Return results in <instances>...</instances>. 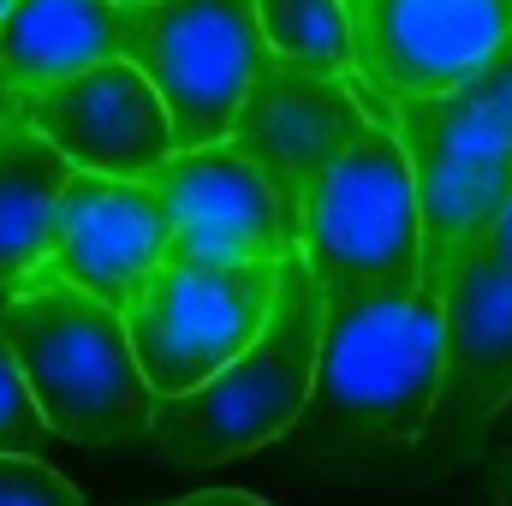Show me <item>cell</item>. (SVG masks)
Masks as SVG:
<instances>
[{"label":"cell","instance_id":"1","mask_svg":"<svg viewBox=\"0 0 512 506\" xmlns=\"http://www.w3.org/2000/svg\"><path fill=\"white\" fill-rule=\"evenodd\" d=\"M322 322H328V292L316 286L304 256L292 251L280 262L274 310H268V322H262V334L251 346L215 381H203L179 399H155L149 429H143L155 459L203 471V465L245 459L256 447L280 441L310 411Z\"/></svg>","mask_w":512,"mask_h":506},{"label":"cell","instance_id":"2","mask_svg":"<svg viewBox=\"0 0 512 506\" xmlns=\"http://www.w3.org/2000/svg\"><path fill=\"white\" fill-rule=\"evenodd\" d=\"M441 286L334 298L322 322L310 417L352 441H423L441 399Z\"/></svg>","mask_w":512,"mask_h":506},{"label":"cell","instance_id":"3","mask_svg":"<svg viewBox=\"0 0 512 506\" xmlns=\"http://www.w3.org/2000/svg\"><path fill=\"white\" fill-rule=\"evenodd\" d=\"M0 334L18 352L24 387L48 423V435L78 447H108L149 429L155 393L137 370L126 310L78 292H18L0 304Z\"/></svg>","mask_w":512,"mask_h":506},{"label":"cell","instance_id":"4","mask_svg":"<svg viewBox=\"0 0 512 506\" xmlns=\"http://www.w3.org/2000/svg\"><path fill=\"white\" fill-rule=\"evenodd\" d=\"M382 114L405 143L423 203V262L429 280H441V268L483 245L512 203V42L471 84L382 102Z\"/></svg>","mask_w":512,"mask_h":506},{"label":"cell","instance_id":"5","mask_svg":"<svg viewBox=\"0 0 512 506\" xmlns=\"http://www.w3.org/2000/svg\"><path fill=\"white\" fill-rule=\"evenodd\" d=\"M298 256L328 292V304L429 280L417 179L387 120H370V131L334 161V173L310 197L298 227Z\"/></svg>","mask_w":512,"mask_h":506},{"label":"cell","instance_id":"6","mask_svg":"<svg viewBox=\"0 0 512 506\" xmlns=\"http://www.w3.org/2000/svg\"><path fill=\"white\" fill-rule=\"evenodd\" d=\"M126 60L155 84L173 120V149L227 143L256 84L280 66L256 0H149L137 6Z\"/></svg>","mask_w":512,"mask_h":506},{"label":"cell","instance_id":"7","mask_svg":"<svg viewBox=\"0 0 512 506\" xmlns=\"http://www.w3.org/2000/svg\"><path fill=\"white\" fill-rule=\"evenodd\" d=\"M280 262H161L126 298V334L155 399L215 381L268 322Z\"/></svg>","mask_w":512,"mask_h":506},{"label":"cell","instance_id":"8","mask_svg":"<svg viewBox=\"0 0 512 506\" xmlns=\"http://www.w3.org/2000/svg\"><path fill=\"white\" fill-rule=\"evenodd\" d=\"M441 399L429 447L447 465H483L489 423L512 399V262L495 239L459 251L441 268Z\"/></svg>","mask_w":512,"mask_h":506},{"label":"cell","instance_id":"9","mask_svg":"<svg viewBox=\"0 0 512 506\" xmlns=\"http://www.w3.org/2000/svg\"><path fill=\"white\" fill-rule=\"evenodd\" d=\"M358 84L376 102L447 96L512 42V0H346Z\"/></svg>","mask_w":512,"mask_h":506},{"label":"cell","instance_id":"10","mask_svg":"<svg viewBox=\"0 0 512 506\" xmlns=\"http://www.w3.org/2000/svg\"><path fill=\"white\" fill-rule=\"evenodd\" d=\"M370 108H364V84H334V78H310L292 66H274L256 96L245 102L239 126H233V149L251 161L256 173L274 185L286 233L298 245L304 209L322 191V179L334 173V161L370 131Z\"/></svg>","mask_w":512,"mask_h":506},{"label":"cell","instance_id":"11","mask_svg":"<svg viewBox=\"0 0 512 506\" xmlns=\"http://www.w3.org/2000/svg\"><path fill=\"white\" fill-rule=\"evenodd\" d=\"M149 191L161 203L167 262H286L298 251L274 185L233 143L173 149L149 173Z\"/></svg>","mask_w":512,"mask_h":506},{"label":"cell","instance_id":"12","mask_svg":"<svg viewBox=\"0 0 512 506\" xmlns=\"http://www.w3.org/2000/svg\"><path fill=\"white\" fill-rule=\"evenodd\" d=\"M167 262V227L149 179H108V173H72L60 197V227L54 251L30 274L24 292L48 286H78L114 310Z\"/></svg>","mask_w":512,"mask_h":506},{"label":"cell","instance_id":"13","mask_svg":"<svg viewBox=\"0 0 512 506\" xmlns=\"http://www.w3.org/2000/svg\"><path fill=\"white\" fill-rule=\"evenodd\" d=\"M24 126L42 131L72 161V173L149 179L173 155V120H167L155 84L131 60H108L66 84L36 90L24 108Z\"/></svg>","mask_w":512,"mask_h":506},{"label":"cell","instance_id":"14","mask_svg":"<svg viewBox=\"0 0 512 506\" xmlns=\"http://www.w3.org/2000/svg\"><path fill=\"white\" fill-rule=\"evenodd\" d=\"M131 36H137V6L120 0H18L0 18V66L24 96H36L90 66L126 60Z\"/></svg>","mask_w":512,"mask_h":506},{"label":"cell","instance_id":"15","mask_svg":"<svg viewBox=\"0 0 512 506\" xmlns=\"http://www.w3.org/2000/svg\"><path fill=\"white\" fill-rule=\"evenodd\" d=\"M72 185V161L30 126L0 137V304L30 286V274L54 251L60 197Z\"/></svg>","mask_w":512,"mask_h":506},{"label":"cell","instance_id":"16","mask_svg":"<svg viewBox=\"0 0 512 506\" xmlns=\"http://www.w3.org/2000/svg\"><path fill=\"white\" fill-rule=\"evenodd\" d=\"M262 36L280 66L352 84L358 78V48H352V12L346 0H256Z\"/></svg>","mask_w":512,"mask_h":506},{"label":"cell","instance_id":"17","mask_svg":"<svg viewBox=\"0 0 512 506\" xmlns=\"http://www.w3.org/2000/svg\"><path fill=\"white\" fill-rule=\"evenodd\" d=\"M42 441H48V423L24 387V370H18V352L12 340L0 334V453H30L42 459Z\"/></svg>","mask_w":512,"mask_h":506},{"label":"cell","instance_id":"18","mask_svg":"<svg viewBox=\"0 0 512 506\" xmlns=\"http://www.w3.org/2000/svg\"><path fill=\"white\" fill-rule=\"evenodd\" d=\"M0 506H84L66 471L30 453H0Z\"/></svg>","mask_w":512,"mask_h":506},{"label":"cell","instance_id":"19","mask_svg":"<svg viewBox=\"0 0 512 506\" xmlns=\"http://www.w3.org/2000/svg\"><path fill=\"white\" fill-rule=\"evenodd\" d=\"M483 483H489V495L495 501H507L512 495V399L501 405V417L489 423V441H483Z\"/></svg>","mask_w":512,"mask_h":506},{"label":"cell","instance_id":"20","mask_svg":"<svg viewBox=\"0 0 512 506\" xmlns=\"http://www.w3.org/2000/svg\"><path fill=\"white\" fill-rule=\"evenodd\" d=\"M24 108H30V96H24V90L12 84V72L0 66V137L12 126H24Z\"/></svg>","mask_w":512,"mask_h":506},{"label":"cell","instance_id":"21","mask_svg":"<svg viewBox=\"0 0 512 506\" xmlns=\"http://www.w3.org/2000/svg\"><path fill=\"white\" fill-rule=\"evenodd\" d=\"M167 506H268L245 495V489H197V495H185V501H167Z\"/></svg>","mask_w":512,"mask_h":506},{"label":"cell","instance_id":"22","mask_svg":"<svg viewBox=\"0 0 512 506\" xmlns=\"http://www.w3.org/2000/svg\"><path fill=\"white\" fill-rule=\"evenodd\" d=\"M489 239H495V251H501V256L512 262V203H507V215L495 221V233H489Z\"/></svg>","mask_w":512,"mask_h":506},{"label":"cell","instance_id":"23","mask_svg":"<svg viewBox=\"0 0 512 506\" xmlns=\"http://www.w3.org/2000/svg\"><path fill=\"white\" fill-rule=\"evenodd\" d=\"M12 6H18V0H0V18H6V12H12Z\"/></svg>","mask_w":512,"mask_h":506},{"label":"cell","instance_id":"24","mask_svg":"<svg viewBox=\"0 0 512 506\" xmlns=\"http://www.w3.org/2000/svg\"><path fill=\"white\" fill-rule=\"evenodd\" d=\"M120 6H149V0H120Z\"/></svg>","mask_w":512,"mask_h":506},{"label":"cell","instance_id":"25","mask_svg":"<svg viewBox=\"0 0 512 506\" xmlns=\"http://www.w3.org/2000/svg\"><path fill=\"white\" fill-rule=\"evenodd\" d=\"M495 506H512V495H507V501H495Z\"/></svg>","mask_w":512,"mask_h":506}]
</instances>
